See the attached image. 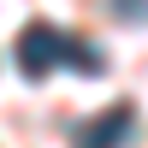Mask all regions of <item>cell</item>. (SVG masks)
Segmentation results:
<instances>
[{"instance_id": "obj_1", "label": "cell", "mask_w": 148, "mask_h": 148, "mask_svg": "<svg viewBox=\"0 0 148 148\" xmlns=\"http://www.w3.org/2000/svg\"><path fill=\"white\" fill-rule=\"evenodd\" d=\"M83 71V77H101V47L95 42H77V36H65L59 24H30V30L18 36V71L24 77H47V71Z\"/></svg>"}, {"instance_id": "obj_3", "label": "cell", "mask_w": 148, "mask_h": 148, "mask_svg": "<svg viewBox=\"0 0 148 148\" xmlns=\"http://www.w3.org/2000/svg\"><path fill=\"white\" fill-rule=\"evenodd\" d=\"M113 6H119V18H142V12H148V0H113Z\"/></svg>"}, {"instance_id": "obj_2", "label": "cell", "mask_w": 148, "mask_h": 148, "mask_svg": "<svg viewBox=\"0 0 148 148\" xmlns=\"http://www.w3.org/2000/svg\"><path fill=\"white\" fill-rule=\"evenodd\" d=\"M125 136H130V107H107V113L77 136V148H119Z\"/></svg>"}]
</instances>
